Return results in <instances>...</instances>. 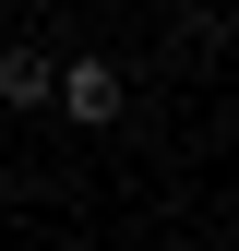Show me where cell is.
Instances as JSON below:
<instances>
[{"instance_id": "obj_1", "label": "cell", "mask_w": 239, "mask_h": 251, "mask_svg": "<svg viewBox=\"0 0 239 251\" xmlns=\"http://www.w3.org/2000/svg\"><path fill=\"white\" fill-rule=\"evenodd\" d=\"M48 108L72 120V132H120V108H132V72H120L108 48H60V84H48Z\"/></svg>"}, {"instance_id": "obj_2", "label": "cell", "mask_w": 239, "mask_h": 251, "mask_svg": "<svg viewBox=\"0 0 239 251\" xmlns=\"http://www.w3.org/2000/svg\"><path fill=\"white\" fill-rule=\"evenodd\" d=\"M48 84H60V48L48 36H12V48H0V108H48Z\"/></svg>"}]
</instances>
